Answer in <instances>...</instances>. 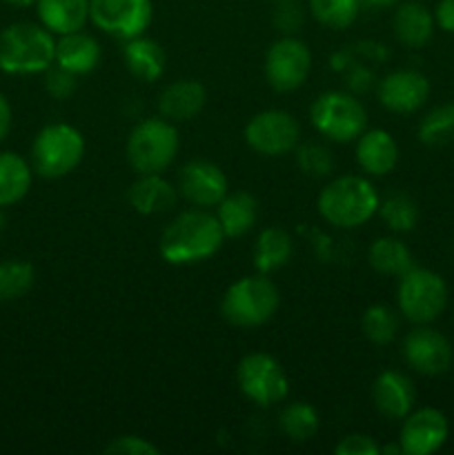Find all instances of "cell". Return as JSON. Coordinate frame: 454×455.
<instances>
[{"instance_id":"cell-1","label":"cell","mask_w":454,"mask_h":455,"mask_svg":"<svg viewBox=\"0 0 454 455\" xmlns=\"http://www.w3.org/2000/svg\"><path fill=\"white\" fill-rule=\"evenodd\" d=\"M225 234L216 213L191 207L181 212L158 238V253L167 265L187 267L209 260L221 251Z\"/></svg>"},{"instance_id":"cell-2","label":"cell","mask_w":454,"mask_h":455,"mask_svg":"<svg viewBox=\"0 0 454 455\" xmlns=\"http://www.w3.org/2000/svg\"><path fill=\"white\" fill-rule=\"evenodd\" d=\"M378 200L381 196L368 176L345 173L320 189L316 209L334 229H359L377 216Z\"/></svg>"},{"instance_id":"cell-3","label":"cell","mask_w":454,"mask_h":455,"mask_svg":"<svg viewBox=\"0 0 454 455\" xmlns=\"http://www.w3.org/2000/svg\"><path fill=\"white\" fill-rule=\"evenodd\" d=\"M53 58L56 38L40 22H13L0 31V71L4 74H45Z\"/></svg>"},{"instance_id":"cell-4","label":"cell","mask_w":454,"mask_h":455,"mask_svg":"<svg viewBox=\"0 0 454 455\" xmlns=\"http://www.w3.org/2000/svg\"><path fill=\"white\" fill-rule=\"evenodd\" d=\"M280 307L279 287L265 274L239 278L227 287L221 300V315L234 327H263L276 315Z\"/></svg>"},{"instance_id":"cell-5","label":"cell","mask_w":454,"mask_h":455,"mask_svg":"<svg viewBox=\"0 0 454 455\" xmlns=\"http://www.w3.org/2000/svg\"><path fill=\"white\" fill-rule=\"evenodd\" d=\"M181 149L176 123L167 118H145L132 127L125 145L129 167L136 173H163Z\"/></svg>"},{"instance_id":"cell-6","label":"cell","mask_w":454,"mask_h":455,"mask_svg":"<svg viewBox=\"0 0 454 455\" xmlns=\"http://www.w3.org/2000/svg\"><path fill=\"white\" fill-rule=\"evenodd\" d=\"M85 138L74 124H45L31 142V167L34 173L47 180L65 178L83 163Z\"/></svg>"},{"instance_id":"cell-7","label":"cell","mask_w":454,"mask_h":455,"mask_svg":"<svg viewBox=\"0 0 454 455\" xmlns=\"http://www.w3.org/2000/svg\"><path fill=\"white\" fill-rule=\"evenodd\" d=\"M310 123L329 142L347 145L368 129V109L350 92H325L312 102Z\"/></svg>"},{"instance_id":"cell-8","label":"cell","mask_w":454,"mask_h":455,"mask_svg":"<svg viewBox=\"0 0 454 455\" xmlns=\"http://www.w3.org/2000/svg\"><path fill=\"white\" fill-rule=\"evenodd\" d=\"M399 314L412 324H432L448 307V284L436 271L412 267L396 287Z\"/></svg>"},{"instance_id":"cell-9","label":"cell","mask_w":454,"mask_h":455,"mask_svg":"<svg viewBox=\"0 0 454 455\" xmlns=\"http://www.w3.org/2000/svg\"><path fill=\"white\" fill-rule=\"evenodd\" d=\"M236 385L240 394L256 407L270 409L283 403L289 394V380L279 360L270 354H247L236 367Z\"/></svg>"},{"instance_id":"cell-10","label":"cell","mask_w":454,"mask_h":455,"mask_svg":"<svg viewBox=\"0 0 454 455\" xmlns=\"http://www.w3.org/2000/svg\"><path fill=\"white\" fill-rule=\"evenodd\" d=\"M312 71V52L296 36H280L270 44L263 62L267 84L279 93H292L307 83Z\"/></svg>"},{"instance_id":"cell-11","label":"cell","mask_w":454,"mask_h":455,"mask_svg":"<svg viewBox=\"0 0 454 455\" xmlns=\"http://www.w3.org/2000/svg\"><path fill=\"white\" fill-rule=\"evenodd\" d=\"M243 136L252 151L267 158H279L294 154L301 142V124L289 111L265 109L249 118Z\"/></svg>"},{"instance_id":"cell-12","label":"cell","mask_w":454,"mask_h":455,"mask_svg":"<svg viewBox=\"0 0 454 455\" xmlns=\"http://www.w3.org/2000/svg\"><path fill=\"white\" fill-rule=\"evenodd\" d=\"M154 20L151 0H89V22L118 40L145 36Z\"/></svg>"},{"instance_id":"cell-13","label":"cell","mask_w":454,"mask_h":455,"mask_svg":"<svg viewBox=\"0 0 454 455\" xmlns=\"http://www.w3.org/2000/svg\"><path fill=\"white\" fill-rule=\"evenodd\" d=\"M401 354L409 369L430 378L443 376L454 363V349L450 340L430 324H414L412 331L403 338Z\"/></svg>"},{"instance_id":"cell-14","label":"cell","mask_w":454,"mask_h":455,"mask_svg":"<svg viewBox=\"0 0 454 455\" xmlns=\"http://www.w3.org/2000/svg\"><path fill=\"white\" fill-rule=\"evenodd\" d=\"M176 189L191 207L212 209L230 194V180L216 163L199 158L178 172Z\"/></svg>"},{"instance_id":"cell-15","label":"cell","mask_w":454,"mask_h":455,"mask_svg":"<svg viewBox=\"0 0 454 455\" xmlns=\"http://www.w3.org/2000/svg\"><path fill=\"white\" fill-rule=\"evenodd\" d=\"M448 435L450 422L443 411L434 407L412 409L403 418L399 444L405 455H432L448 443Z\"/></svg>"},{"instance_id":"cell-16","label":"cell","mask_w":454,"mask_h":455,"mask_svg":"<svg viewBox=\"0 0 454 455\" xmlns=\"http://www.w3.org/2000/svg\"><path fill=\"white\" fill-rule=\"evenodd\" d=\"M377 96L392 114H414L430 98V80L418 69H394L377 80Z\"/></svg>"},{"instance_id":"cell-17","label":"cell","mask_w":454,"mask_h":455,"mask_svg":"<svg viewBox=\"0 0 454 455\" xmlns=\"http://www.w3.org/2000/svg\"><path fill=\"white\" fill-rule=\"evenodd\" d=\"M372 400L377 411L387 420H403L417 403L414 382L403 371L387 369L378 373L372 385Z\"/></svg>"},{"instance_id":"cell-18","label":"cell","mask_w":454,"mask_h":455,"mask_svg":"<svg viewBox=\"0 0 454 455\" xmlns=\"http://www.w3.org/2000/svg\"><path fill=\"white\" fill-rule=\"evenodd\" d=\"M354 142L356 164L365 176H387L399 164V145L385 129H365Z\"/></svg>"},{"instance_id":"cell-19","label":"cell","mask_w":454,"mask_h":455,"mask_svg":"<svg viewBox=\"0 0 454 455\" xmlns=\"http://www.w3.org/2000/svg\"><path fill=\"white\" fill-rule=\"evenodd\" d=\"M127 200L141 216H160L176 207L178 189L163 173H138L129 185Z\"/></svg>"},{"instance_id":"cell-20","label":"cell","mask_w":454,"mask_h":455,"mask_svg":"<svg viewBox=\"0 0 454 455\" xmlns=\"http://www.w3.org/2000/svg\"><path fill=\"white\" fill-rule=\"evenodd\" d=\"M434 12H430L421 0H405L396 7L394 16H392L394 38L408 49L426 47L434 36Z\"/></svg>"},{"instance_id":"cell-21","label":"cell","mask_w":454,"mask_h":455,"mask_svg":"<svg viewBox=\"0 0 454 455\" xmlns=\"http://www.w3.org/2000/svg\"><path fill=\"white\" fill-rule=\"evenodd\" d=\"M205 102H207L205 84L199 80L181 78L160 92L158 111L172 123H187L205 109Z\"/></svg>"},{"instance_id":"cell-22","label":"cell","mask_w":454,"mask_h":455,"mask_svg":"<svg viewBox=\"0 0 454 455\" xmlns=\"http://www.w3.org/2000/svg\"><path fill=\"white\" fill-rule=\"evenodd\" d=\"M101 43H98L92 34H85V31L80 29L65 36H58L53 65L62 67V69L71 71V74L76 76H83L92 74V71L101 65Z\"/></svg>"},{"instance_id":"cell-23","label":"cell","mask_w":454,"mask_h":455,"mask_svg":"<svg viewBox=\"0 0 454 455\" xmlns=\"http://www.w3.org/2000/svg\"><path fill=\"white\" fill-rule=\"evenodd\" d=\"M123 60L129 74L142 83H156L165 74V65H167L163 47L147 36L125 40Z\"/></svg>"},{"instance_id":"cell-24","label":"cell","mask_w":454,"mask_h":455,"mask_svg":"<svg viewBox=\"0 0 454 455\" xmlns=\"http://www.w3.org/2000/svg\"><path fill=\"white\" fill-rule=\"evenodd\" d=\"M36 13L40 25L53 36H65L85 29L89 22V0H38Z\"/></svg>"},{"instance_id":"cell-25","label":"cell","mask_w":454,"mask_h":455,"mask_svg":"<svg viewBox=\"0 0 454 455\" xmlns=\"http://www.w3.org/2000/svg\"><path fill=\"white\" fill-rule=\"evenodd\" d=\"M216 218L225 238H240L254 229L258 220V203L247 191H230L216 204Z\"/></svg>"},{"instance_id":"cell-26","label":"cell","mask_w":454,"mask_h":455,"mask_svg":"<svg viewBox=\"0 0 454 455\" xmlns=\"http://www.w3.org/2000/svg\"><path fill=\"white\" fill-rule=\"evenodd\" d=\"M34 167L16 151H0V207L20 203L31 189Z\"/></svg>"},{"instance_id":"cell-27","label":"cell","mask_w":454,"mask_h":455,"mask_svg":"<svg viewBox=\"0 0 454 455\" xmlns=\"http://www.w3.org/2000/svg\"><path fill=\"white\" fill-rule=\"evenodd\" d=\"M294 253V240L280 227H267L258 234L256 243H254V267L258 274H274V271L283 269Z\"/></svg>"},{"instance_id":"cell-28","label":"cell","mask_w":454,"mask_h":455,"mask_svg":"<svg viewBox=\"0 0 454 455\" xmlns=\"http://www.w3.org/2000/svg\"><path fill=\"white\" fill-rule=\"evenodd\" d=\"M368 265L377 274L401 278L405 271H409L414 267V256L403 240L385 235V238H377L369 244Z\"/></svg>"},{"instance_id":"cell-29","label":"cell","mask_w":454,"mask_h":455,"mask_svg":"<svg viewBox=\"0 0 454 455\" xmlns=\"http://www.w3.org/2000/svg\"><path fill=\"white\" fill-rule=\"evenodd\" d=\"M378 216L396 234H409L418 222V204L408 191H390L378 200Z\"/></svg>"},{"instance_id":"cell-30","label":"cell","mask_w":454,"mask_h":455,"mask_svg":"<svg viewBox=\"0 0 454 455\" xmlns=\"http://www.w3.org/2000/svg\"><path fill=\"white\" fill-rule=\"evenodd\" d=\"M320 427L319 411L310 403H289L279 413V429L292 443H307Z\"/></svg>"},{"instance_id":"cell-31","label":"cell","mask_w":454,"mask_h":455,"mask_svg":"<svg viewBox=\"0 0 454 455\" xmlns=\"http://www.w3.org/2000/svg\"><path fill=\"white\" fill-rule=\"evenodd\" d=\"M361 0H307V12L312 13L319 25L328 27V29H347L359 18Z\"/></svg>"},{"instance_id":"cell-32","label":"cell","mask_w":454,"mask_h":455,"mask_svg":"<svg viewBox=\"0 0 454 455\" xmlns=\"http://www.w3.org/2000/svg\"><path fill=\"white\" fill-rule=\"evenodd\" d=\"M417 136L427 147H443L454 140V102L436 105L418 120Z\"/></svg>"},{"instance_id":"cell-33","label":"cell","mask_w":454,"mask_h":455,"mask_svg":"<svg viewBox=\"0 0 454 455\" xmlns=\"http://www.w3.org/2000/svg\"><path fill=\"white\" fill-rule=\"evenodd\" d=\"M36 283V269L25 260L0 262V302L25 298Z\"/></svg>"},{"instance_id":"cell-34","label":"cell","mask_w":454,"mask_h":455,"mask_svg":"<svg viewBox=\"0 0 454 455\" xmlns=\"http://www.w3.org/2000/svg\"><path fill=\"white\" fill-rule=\"evenodd\" d=\"M399 315L392 307L387 305H372L365 309L363 318H361V329L363 336L368 338L372 345H390L399 333Z\"/></svg>"},{"instance_id":"cell-35","label":"cell","mask_w":454,"mask_h":455,"mask_svg":"<svg viewBox=\"0 0 454 455\" xmlns=\"http://www.w3.org/2000/svg\"><path fill=\"white\" fill-rule=\"evenodd\" d=\"M294 158H296V167L301 169V173H305L307 178H328L334 172V160L329 147H325L323 142H298V147L294 149Z\"/></svg>"},{"instance_id":"cell-36","label":"cell","mask_w":454,"mask_h":455,"mask_svg":"<svg viewBox=\"0 0 454 455\" xmlns=\"http://www.w3.org/2000/svg\"><path fill=\"white\" fill-rule=\"evenodd\" d=\"M272 25L280 36H296L305 25V7L298 0H280L274 3Z\"/></svg>"},{"instance_id":"cell-37","label":"cell","mask_w":454,"mask_h":455,"mask_svg":"<svg viewBox=\"0 0 454 455\" xmlns=\"http://www.w3.org/2000/svg\"><path fill=\"white\" fill-rule=\"evenodd\" d=\"M76 78L78 76L71 74V71L62 69V67L52 65L47 71H45V80H43V87L53 100H67V98L74 96L76 92Z\"/></svg>"},{"instance_id":"cell-38","label":"cell","mask_w":454,"mask_h":455,"mask_svg":"<svg viewBox=\"0 0 454 455\" xmlns=\"http://www.w3.org/2000/svg\"><path fill=\"white\" fill-rule=\"evenodd\" d=\"M343 83H345V89L350 93L363 96V93L372 92L377 87V76H374V71L363 60H354L343 71Z\"/></svg>"},{"instance_id":"cell-39","label":"cell","mask_w":454,"mask_h":455,"mask_svg":"<svg viewBox=\"0 0 454 455\" xmlns=\"http://www.w3.org/2000/svg\"><path fill=\"white\" fill-rule=\"evenodd\" d=\"M109 455H158L160 449L141 435H120L105 447Z\"/></svg>"},{"instance_id":"cell-40","label":"cell","mask_w":454,"mask_h":455,"mask_svg":"<svg viewBox=\"0 0 454 455\" xmlns=\"http://www.w3.org/2000/svg\"><path fill=\"white\" fill-rule=\"evenodd\" d=\"M336 455H381V447L372 435L350 434L334 447Z\"/></svg>"},{"instance_id":"cell-41","label":"cell","mask_w":454,"mask_h":455,"mask_svg":"<svg viewBox=\"0 0 454 455\" xmlns=\"http://www.w3.org/2000/svg\"><path fill=\"white\" fill-rule=\"evenodd\" d=\"M354 56H359L361 60H369V62H383L387 60L390 52L383 43H377V40H359L354 44Z\"/></svg>"},{"instance_id":"cell-42","label":"cell","mask_w":454,"mask_h":455,"mask_svg":"<svg viewBox=\"0 0 454 455\" xmlns=\"http://www.w3.org/2000/svg\"><path fill=\"white\" fill-rule=\"evenodd\" d=\"M436 27L448 34H454V0H439L434 7Z\"/></svg>"},{"instance_id":"cell-43","label":"cell","mask_w":454,"mask_h":455,"mask_svg":"<svg viewBox=\"0 0 454 455\" xmlns=\"http://www.w3.org/2000/svg\"><path fill=\"white\" fill-rule=\"evenodd\" d=\"M12 123H13V114H12V105H9L7 96L0 92V142L9 136L12 132Z\"/></svg>"},{"instance_id":"cell-44","label":"cell","mask_w":454,"mask_h":455,"mask_svg":"<svg viewBox=\"0 0 454 455\" xmlns=\"http://www.w3.org/2000/svg\"><path fill=\"white\" fill-rule=\"evenodd\" d=\"M354 60H356L354 49H341V52H336L332 58H329V65H332V69L341 71L343 74V71H345Z\"/></svg>"},{"instance_id":"cell-45","label":"cell","mask_w":454,"mask_h":455,"mask_svg":"<svg viewBox=\"0 0 454 455\" xmlns=\"http://www.w3.org/2000/svg\"><path fill=\"white\" fill-rule=\"evenodd\" d=\"M363 4H368V7H374V9H383V7H392V4H396L399 0H361Z\"/></svg>"},{"instance_id":"cell-46","label":"cell","mask_w":454,"mask_h":455,"mask_svg":"<svg viewBox=\"0 0 454 455\" xmlns=\"http://www.w3.org/2000/svg\"><path fill=\"white\" fill-rule=\"evenodd\" d=\"M381 453L385 455H403V449H401V444H385V447H381Z\"/></svg>"},{"instance_id":"cell-47","label":"cell","mask_w":454,"mask_h":455,"mask_svg":"<svg viewBox=\"0 0 454 455\" xmlns=\"http://www.w3.org/2000/svg\"><path fill=\"white\" fill-rule=\"evenodd\" d=\"M7 4H12V7H18V9H25V7H31V4H36L38 0H4Z\"/></svg>"},{"instance_id":"cell-48","label":"cell","mask_w":454,"mask_h":455,"mask_svg":"<svg viewBox=\"0 0 454 455\" xmlns=\"http://www.w3.org/2000/svg\"><path fill=\"white\" fill-rule=\"evenodd\" d=\"M4 227V213H3V207H0V231H3Z\"/></svg>"},{"instance_id":"cell-49","label":"cell","mask_w":454,"mask_h":455,"mask_svg":"<svg viewBox=\"0 0 454 455\" xmlns=\"http://www.w3.org/2000/svg\"><path fill=\"white\" fill-rule=\"evenodd\" d=\"M270 3H280V0H270Z\"/></svg>"}]
</instances>
